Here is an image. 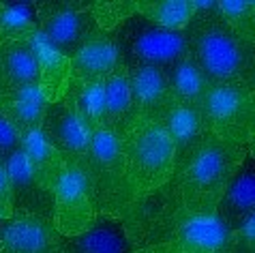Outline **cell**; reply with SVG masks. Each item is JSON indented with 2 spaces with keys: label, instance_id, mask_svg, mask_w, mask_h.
<instances>
[{
  "label": "cell",
  "instance_id": "obj_1",
  "mask_svg": "<svg viewBox=\"0 0 255 253\" xmlns=\"http://www.w3.org/2000/svg\"><path fill=\"white\" fill-rule=\"evenodd\" d=\"M249 152H253V146H243L208 133L200 150L169 180L167 187L172 189L169 193L174 206L163 221L159 241L191 221L217 217L221 195L236 176L240 165L245 163V159L249 157Z\"/></svg>",
  "mask_w": 255,
  "mask_h": 253
},
{
  "label": "cell",
  "instance_id": "obj_2",
  "mask_svg": "<svg viewBox=\"0 0 255 253\" xmlns=\"http://www.w3.org/2000/svg\"><path fill=\"white\" fill-rule=\"evenodd\" d=\"M195 17L185 28L189 56L210 84L253 88L255 43L232 32L217 15V0H193Z\"/></svg>",
  "mask_w": 255,
  "mask_h": 253
},
{
  "label": "cell",
  "instance_id": "obj_3",
  "mask_svg": "<svg viewBox=\"0 0 255 253\" xmlns=\"http://www.w3.org/2000/svg\"><path fill=\"white\" fill-rule=\"evenodd\" d=\"M80 118L88 131L86 154L82 163L88 174L90 187H93L97 215L118 219L125 226L131 219L137 200L127 178L120 142L103 123L84 118L82 114Z\"/></svg>",
  "mask_w": 255,
  "mask_h": 253
},
{
  "label": "cell",
  "instance_id": "obj_4",
  "mask_svg": "<svg viewBox=\"0 0 255 253\" xmlns=\"http://www.w3.org/2000/svg\"><path fill=\"white\" fill-rule=\"evenodd\" d=\"M118 142L135 200L159 193L169 185L176 172V150L161 121L135 116L118 135Z\"/></svg>",
  "mask_w": 255,
  "mask_h": 253
},
{
  "label": "cell",
  "instance_id": "obj_5",
  "mask_svg": "<svg viewBox=\"0 0 255 253\" xmlns=\"http://www.w3.org/2000/svg\"><path fill=\"white\" fill-rule=\"evenodd\" d=\"M125 65H148L167 69L189 56L187 32L165 30L139 17L137 13L114 32Z\"/></svg>",
  "mask_w": 255,
  "mask_h": 253
},
{
  "label": "cell",
  "instance_id": "obj_6",
  "mask_svg": "<svg viewBox=\"0 0 255 253\" xmlns=\"http://www.w3.org/2000/svg\"><path fill=\"white\" fill-rule=\"evenodd\" d=\"M202 114L206 118L210 133L243 146H253V88L212 84L202 101Z\"/></svg>",
  "mask_w": 255,
  "mask_h": 253
},
{
  "label": "cell",
  "instance_id": "obj_7",
  "mask_svg": "<svg viewBox=\"0 0 255 253\" xmlns=\"http://www.w3.org/2000/svg\"><path fill=\"white\" fill-rule=\"evenodd\" d=\"M39 39L56 54L73 58L97 28L88 0L37 2Z\"/></svg>",
  "mask_w": 255,
  "mask_h": 253
},
{
  "label": "cell",
  "instance_id": "obj_8",
  "mask_svg": "<svg viewBox=\"0 0 255 253\" xmlns=\"http://www.w3.org/2000/svg\"><path fill=\"white\" fill-rule=\"evenodd\" d=\"M95 195L82 161H65V170L54 189V226L60 236L73 238L97 221Z\"/></svg>",
  "mask_w": 255,
  "mask_h": 253
},
{
  "label": "cell",
  "instance_id": "obj_9",
  "mask_svg": "<svg viewBox=\"0 0 255 253\" xmlns=\"http://www.w3.org/2000/svg\"><path fill=\"white\" fill-rule=\"evenodd\" d=\"M0 253H67V247L52 217L13 210Z\"/></svg>",
  "mask_w": 255,
  "mask_h": 253
},
{
  "label": "cell",
  "instance_id": "obj_10",
  "mask_svg": "<svg viewBox=\"0 0 255 253\" xmlns=\"http://www.w3.org/2000/svg\"><path fill=\"white\" fill-rule=\"evenodd\" d=\"M41 135L65 161H84L88 144V131L69 97L47 103L41 123Z\"/></svg>",
  "mask_w": 255,
  "mask_h": 253
},
{
  "label": "cell",
  "instance_id": "obj_11",
  "mask_svg": "<svg viewBox=\"0 0 255 253\" xmlns=\"http://www.w3.org/2000/svg\"><path fill=\"white\" fill-rule=\"evenodd\" d=\"M230 232L232 230L219 217H210L191 221L163 241L137 247L131 253H219L228 243Z\"/></svg>",
  "mask_w": 255,
  "mask_h": 253
},
{
  "label": "cell",
  "instance_id": "obj_12",
  "mask_svg": "<svg viewBox=\"0 0 255 253\" xmlns=\"http://www.w3.org/2000/svg\"><path fill=\"white\" fill-rule=\"evenodd\" d=\"M39 88V60L32 41L0 43V103Z\"/></svg>",
  "mask_w": 255,
  "mask_h": 253
},
{
  "label": "cell",
  "instance_id": "obj_13",
  "mask_svg": "<svg viewBox=\"0 0 255 253\" xmlns=\"http://www.w3.org/2000/svg\"><path fill=\"white\" fill-rule=\"evenodd\" d=\"M123 62L114 32L95 28L84 45L71 58V82L88 86L105 80Z\"/></svg>",
  "mask_w": 255,
  "mask_h": 253
},
{
  "label": "cell",
  "instance_id": "obj_14",
  "mask_svg": "<svg viewBox=\"0 0 255 253\" xmlns=\"http://www.w3.org/2000/svg\"><path fill=\"white\" fill-rule=\"evenodd\" d=\"M129 75V86L133 95L137 116L154 118L163 123V116L167 114L174 97L169 90V82L165 69L148 67V65H125Z\"/></svg>",
  "mask_w": 255,
  "mask_h": 253
},
{
  "label": "cell",
  "instance_id": "obj_15",
  "mask_svg": "<svg viewBox=\"0 0 255 253\" xmlns=\"http://www.w3.org/2000/svg\"><path fill=\"white\" fill-rule=\"evenodd\" d=\"M163 125L174 142L176 150V172L187 165V161L200 150L204 139L208 137V125L202 114V108L172 101L167 114L163 116ZM174 172V174H176Z\"/></svg>",
  "mask_w": 255,
  "mask_h": 253
},
{
  "label": "cell",
  "instance_id": "obj_16",
  "mask_svg": "<svg viewBox=\"0 0 255 253\" xmlns=\"http://www.w3.org/2000/svg\"><path fill=\"white\" fill-rule=\"evenodd\" d=\"M217 217L230 230L240 228L247 219L255 217V170H253V152L245 159L236 176L221 195L217 206Z\"/></svg>",
  "mask_w": 255,
  "mask_h": 253
},
{
  "label": "cell",
  "instance_id": "obj_17",
  "mask_svg": "<svg viewBox=\"0 0 255 253\" xmlns=\"http://www.w3.org/2000/svg\"><path fill=\"white\" fill-rule=\"evenodd\" d=\"M6 178H9L13 210H28V213L54 219V193L34 180L22 152H17L6 165Z\"/></svg>",
  "mask_w": 255,
  "mask_h": 253
},
{
  "label": "cell",
  "instance_id": "obj_18",
  "mask_svg": "<svg viewBox=\"0 0 255 253\" xmlns=\"http://www.w3.org/2000/svg\"><path fill=\"white\" fill-rule=\"evenodd\" d=\"M101 88H103L101 121L118 137L120 133L131 125L133 118L137 116L135 105H133V95H131L129 75H127L125 62H120L114 71L105 77L101 82Z\"/></svg>",
  "mask_w": 255,
  "mask_h": 253
},
{
  "label": "cell",
  "instance_id": "obj_19",
  "mask_svg": "<svg viewBox=\"0 0 255 253\" xmlns=\"http://www.w3.org/2000/svg\"><path fill=\"white\" fill-rule=\"evenodd\" d=\"M67 253H131V241L125 226L112 217H97L93 228L80 236L65 238Z\"/></svg>",
  "mask_w": 255,
  "mask_h": 253
},
{
  "label": "cell",
  "instance_id": "obj_20",
  "mask_svg": "<svg viewBox=\"0 0 255 253\" xmlns=\"http://www.w3.org/2000/svg\"><path fill=\"white\" fill-rule=\"evenodd\" d=\"M22 154L34 180L43 189L54 193V189L62 176V170H65V159L60 157V152L54 150L39 131L22 139Z\"/></svg>",
  "mask_w": 255,
  "mask_h": 253
},
{
  "label": "cell",
  "instance_id": "obj_21",
  "mask_svg": "<svg viewBox=\"0 0 255 253\" xmlns=\"http://www.w3.org/2000/svg\"><path fill=\"white\" fill-rule=\"evenodd\" d=\"M34 47L39 60V93L47 103L62 101L71 84V58L49 50L39 37L34 39Z\"/></svg>",
  "mask_w": 255,
  "mask_h": 253
},
{
  "label": "cell",
  "instance_id": "obj_22",
  "mask_svg": "<svg viewBox=\"0 0 255 253\" xmlns=\"http://www.w3.org/2000/svg\"><path fill=\"white\" fill-rule=\"evenodd\" d=\"M45 108H47V101L39 93V88H30L22 95L13 97V99H6L0 103V114L15 126L19 137L24 139L28 135H32V133L41 131Z\"/></svg>",
  "mask_w": 255,
  "mask_h": 253
},
{
  "label": "cell",
  "instance_id": "obj_23",
  "mask_svg": "<svg viewBox=\"0 0 255 253\" xmlns=\"http://www.w3.org/2000/svg\"><path fill=\"white\" fill-rule=\"evenodd\" d=\"M165 75H167L174 101L193 105V108H202V101L212 84L206 80V75L200 71V67L191 60V56L174 62L172 67H167Z\"/></svg>",
  "mask_w": 255,
  "mask_h": 253
},
{
  "label": "cell",
  "instance_id": "obj_24",
  "mask_svg": "<svg viewBox=\"0 0 255 253\" xmlns=\"http://www.w3.org/2000/svg\"><path fill=\"white\" fill-rule=\"evenodd\" d=\"M137 15L165 30H185L195 17L193 0H135Z\"/></svg>",
  "mask_w": 255,
  "mask_h": 253
},
{
  "label": "cell",
  "instance_id": "obj_25",
  "mask_svg": "<svg viewBox=\"0 0 255 253\" xmlns=\"http://www.w3.org/2000/svg\"><path fill=\"white\" fill-rule=\"evenodd\" d=\"M39 37L37 2H2L0 13V43L32 41Z\"/></svg>",
  "mask_w": 255,
  "mask_h": 253
},
{
  "label": "cell",
  "instance_id": "obj_26",
  "mask_svg": "<svg viewBox=\"0 0 255 253\" xmlns=\"http://www.w3.org/2000/svg\"><path fill=\"white\" fill-rule=\"evenodd\" d=\"M219 19L238 37L255 43V2L253 0H217Z\"/></svg>",
  "mask_w": 255,
  "mask_h": 253
},
{
  "label": "cell",
  "instance_id": "obj_27",
  "mask_svg": "<svg viewBox=\"0 0 255 253\" xmlns=\"http://www.w3.org/2000/svg\"><path fill=\"white\" fill-rule=\"evenodd\" d=\"M90 13L95 17V24L105 32H116L127 19L137 13L135 0H114V2H101L93 0L90 2Z\"/></svg>",
  "mask_w": 255,
  "mask_h": 253
},
{
  "label": "cell",
  "instance_id": "obj_28",
  "mask_svg": "<svg viewBox=\"0 0 255 253\" xmlns=\"http://www.w3.org/2000/svg\"><path fill=\"white\" fill-rule=\"evenodd\" d=\"M17 152H22V137L15 131V126L0 114V165L6 170V165Z\"/></svg>",
  "mask_w": 255,
  "mask_h": 253
},
{
  "label": "cell",
  "instance_id": "obj_29",
  "mask_svg": "<svg viewBox=\"0 0 255 253\" xmlns=\"http://www.w3.org/2000/svg\"><path fill=\"white\" fill-rule=\"evenodd\" d=\"M0 215L11 219L13 217V204H11V191H9V178L6 170L0 165Z\"/></svg>",
  "mask_w": 255,
  "mask_h": 253
},
{
  "label": "cell",
  "instance_id": "obj_30",
  "mask_svg": "<svg viewBox=\"0 0 255 253\" xmlns=\"http://www.w3.org/2000/svg\"><path fill=\"white\" fill-rule=\"evenodd\" d=\"M6 228H9V219H6V217H2V215H0V245H2V241H4Z\"/></svg>",
  "mask_w": 255,
  "mask_h": 253
},
{
  "label": "cell",
  "instance_id": "obj_31",
  "mask_svg": "<svg viewBox=\"0 0 255 253\" xmlns=\"http://www.w3.org/2000/svg\"><path fill=\"white\" fill-rule=\"evenodd\" d=\"M0 13H2V2H0Z\"/></svg>",
  "mask_w": 255,
  "mask_h": 253
}]
</instances>
